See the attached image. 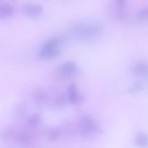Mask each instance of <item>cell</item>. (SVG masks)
<instances>
[{"mask_svg": "<svg viewBox=\"0 0 148 148\" xmlns=\"http://www.w3.org/2000/svg\"><path fill=\"white\" fill-rule=\"evenodd\" d=\"M103 26L98 20H84L75 23L69 28V33L72 37L81 40H90L101 34Z\"/></svg>", "mask_w": 148, "mask_h": 148, "instance_id": "6da1fadb", "label": "cell"}, {"mask_svg": "<svg viewBox=\"0 0 148 148\" xmlns=\"http://www.w3.org/2000/svg\"><path fill=\"white\" fill-rule=\"evenodd\" d=\"M1 137L23 148H31L34 145L32 136L14 127H6L1 130Z\"/></svg>", "mask_w": 148, "mask_h": 148, "instance_id": "7a4b0ae2", "label": "cell"}, {"mask_svg": "<svg viewBox=\"0 0 148 148\" xmlns=\"http://www.w3.org/2000/svg\"><path fill=\"white\" fill-rule=\"evenodd\" d=\"M66 40L65 36H54L46 39L39 47L37 55L42 59L53 58L59 54L62 44Z\"/></svg>", "mask_w": 148, "mask_h": 148, "instance_id": "3957f363", "label": "cell"}, {"mask_svg": "<svg viewBox=\"0 0 148 148\" xmlns=\"http://www.w3.org/2000/svg\"><path fill=\"white\" fill-rule=\"evenodd\" d=\"M78 132L84 137H91L98 135L103 132L102 127L90 116L83 115L79 117L77 121Z\"/></svg>", "mask_w": 148, "mask_h": 148, "instance_id": "277c9868", "label": "cell"}, {"mask_svg": "<svg viewBox=\"0 0 148 148\" xmlns=\"http://www.w3.org/2000/svg\"><path fill=\"white\" fill-rule=\"evenodd\" d=\"M128 1L125 0H116L111 3V12L119 19H124L128 13Z\"/></svg>", "mask_w": 148, "mask_h": 148, "instance_id": "5b68a950", "label": "cell"}, {"mask_svg": "<svg viewBox=\"0 0 148 148\" xmlns=\"http://www.w3.org/2000/svg\"><path fill=\"white\" fill-rule=\"evenodd\" d=\"M50 92L46 90L43 88L38 87V88H34L32 92V97L38 105H46V103H49V98H50Z\"/></svg>", "mask_w": 148, "mask_h": 148, "instance_id": "8992f818", "label": "cell"}, {"mask_svg": "<svg viewBox=\"0 0 148 148\" xmlns=\"http://www.w3.org/2000/svg\"><path fill=\"white\" fill-rule=\"evenodd\" d=\"M66 95L68 102L72 104H77L83 99L82 94L79 92L77 86L75 83H70L67 85L66 90Z\"/></svg>", "mask_w": 148, "mask_h": 148, "instance_id": "52a82bcc", "label": "cell"}, {"mask_svg": "<svg viewBox=\"0 0 148 148\" xmlns=\"http://www.w3.org/2000/svg\"><path fill=\"white\" fill-rule=\"evenodd\" d=\"M59 71L64 76H72L78 71V66L73 61H66L59 65Z\"/></svg>", "mask_w": 148, "mask_h": 148, "instance_id": "ba28073f", "label": "cell"}, {"mask_svg": "<svg viewBox=\"0 0 148 148\" xmlns=\"http://www.w3.org/2000/svg\"><path fill=\"white\" fill-rule=\"evenodd\" d=\"M23 12L29 16H37L42 13L43 10V6L38 3L27 2L22 7Z\"/></svg>", "mask_w": 148, "mask_h": 148, "instance_id": "9c48e42d", "label": "cell"}, {"mask_svg": "<svg viewBox=\"0 0 148 148\" xmlns=\"http://www.w3.org/2000/svg\"><path fill=\"white\" fill-rule=\"evenodd\" d=\"M131 71L137 76H144L148 74V63L143 60L135 61L131 66Z\"/></svg>", "mask_w": 148, "mask_h": 148, "instance_id": "30bf717a", "label": "cell"}, {"mask_svg": "<svg viewBox=\"0 0 148 148\" xmlns=\"http://www.w3.org/2000/svg\"><path fill=\"white\" fill-rule=\"evenodd\" d=\"M14 11V6L8 1H0V17H7L11 16Z\"/></svg>", "mask_w": 148, "mask_h": 148, "instance_id": "8fae6325", "label": "cell"}, {"mask_svg": "<svg viewBox=\"0 0 148 148\" xmlns=\"http://www.w3.org/2000/svg\"><path fill=\"white\" fill-rule=\"evenodd\" d=\"M134 143L140 147H145L148 145V136L144 132H139L134 137Z\"/></svg>", "mask_w": 148, "mask_h": 148, "instance_id": "7c38bea8", "label": "cell"}, {"mask_svg": "<svg viewBox=\"0 0 148 148\" xmlns=\"http://www.w3.org/2000/svg\"><path fill=\"white\" fill-rule=\"evenodd\" d=\"M40 121V116L38 113H33L26 117L25 122L30 127L36 126Z\"/></svg>", "mask_w": 148, "mask_h": 148, "instance_id": "4fadbf2b", "label": "cell"}, {"mask_svg": "<svg viewBox=\"0 0 148 148\" xmlns=\"http://www.w3.org/2000/svg\"><path fill=\"white\" fill-rule=\"evenodd\" d=\"M60 134L61 130L58 127H53V128L51 127L47 132V137L51 140H55L58 139Z\"/></svg>", "mask_w": 148, "mask_h": 148, "instance_id": "5bb4252c", "label": "cell"}, {"mask_svg": "<svg viewBox=\"0 0 148 148\" xmlns=\"http://www.w3.org/2000/svg\"><path fill=\"white\" fill-rule=\"evenodd\" d=\"M137 17L139 19H148V7H142L137 10Z\"/></svg>", "mask_w": 148, "mask_h": 148, "instance_id": "9a60e30c", "label": "cell"}, {"mask_svg": "<svg viewBox=\"0 0 148 148\" xmlns=\"http://www.w3.org/2000/svg\"><path fill=\"white\" fill-rule=\"evenodd\" d=\"M143 88V84L140 82H134L129 86L128 90L130 92H136Z\"/></svg>", "mask_w": 148, "mask_h": 148, "instance_id": "2e32d148", "label": "cell"}]
</instances>
